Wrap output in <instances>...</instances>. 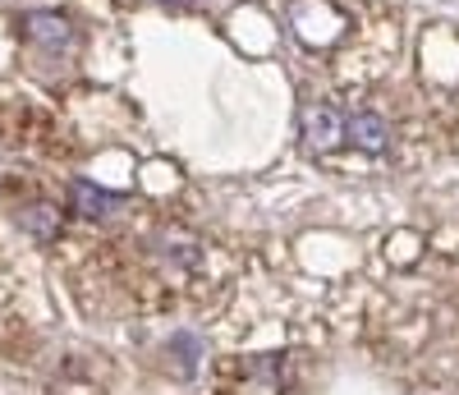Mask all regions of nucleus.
Returning <instances> with one entry per match:
<instances>
[{
  "label": "nucleus",
  "instance_id": "obj_3",
  "mask_svg": "<svg viewBox=\"0 0 459 395\" xmlns=\"http://www.w3.org/2000/svg\"><path fill=\"white\" fill-rule=\"evenodd\" d=\"M303 129H308V143L335 147V143H344V115L335 106H313L308 115H303Z\"/></svg>",
  "mask_w": 459,
  "mask_h": 395
},
{
  "label": "nucleus",
  "instance_id": "obj_2",
  "mask_svg": "<svg viewBox=\"0 0 459 395\" xmlns=\"http://www.w3.org/2000/svg\"><path fill=\"white\" fill-rule=\"evenodd\" d=\"M344 138H350L354 147H363V152H386V120L381 115H372V110H359V115H344Z\"/></svg>",
  "mask_w": 459,
  "mask_h": 395
},
{
  "label": "nucleus",
  "instance_id": "obj_6",
  "mask_svg": "<svg viewBox=\"0 0 459 395\" xmlns=\"http://www.w3.org/2000/svg\"><path fill=\"white\" fill-rule=\"evenodd\" d=\"M170 354H179V373L194 377V373H198V359H203V340L188 336V331H175V336H170Z\"/></svg>",
  "mask_w": 459,
  "mask_h": 395
},
{
  "label": "nucleus",
  "instance_id": "obj_5",
  "mask_svg": "<svg viewBox=\"0 0 459 395\" xmlns=\"http://www.w3.org/2000/svg\"><path fill=\"white\" fill-rule=\"evenodd\" d=\"M19 225H23L28 234H37V240H51V234L60 230V216H56V207L37 203V207H23V212H19Z\"/></svg>",
  "mask_w": 459,
  "mask_h": 395
},
{
  "label": "nucleus",
  "instance_id": "obj_1",
  "mask_svg": "<svg viewBox=\"0 0 459 395\" xmlns=\"http://www.w3.org/2000/svg\"><path fill=\"white\" fill-rule=\"evenodd\" d=\"M23 32H28V42L47 47V51H69L74 47V28L60 14H28L23 19Z\"/></svg>",
  "mask_w": 459,
  "mask_h": 395
},
{
  "label": "nucleus",
  "instance_id": "obj_7",
  "mask_svg": "<svg viewBox=\"0 0 459 395\" xmlns=\"http://www.w3.org/2000/svg\"><path fill=\"white\" fill-rule=\"evenodd\" d=\"M170 5H184V0H170Z\"/></svg>",
  "mask_w": 459,
  "mask_h": 395
},
{
  "label": "nucleus",
  "instance_id": "obj_4",
  "mask_svg": "<svg viewBox=\"0 0 459 395\" xmlns=\"http://www.w3.org/2000/svg\"><path fill=\"white\" fill-rule=\"evenodd\" d=\"M69 203H74V212H79V216H106V212H115V198L106 189L88 184V180H74L69 184Z\"/></svg>",
  "mask_w": 459,
  "mask_h": 395
}]
</instances>
